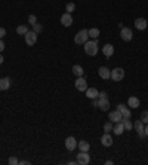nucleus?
Here are the masks:
<instances>
[{"instance_id":"33","label":"nucleus","mask_w":148,"mask_h":165,"mask_svg":"<svg viewBox=\"0 0 148 165\" xmlns=\"http://www.w3.org/2000/svg\"><path fill=\"white\" fill-rule=\"evenodd\" d=\"M5 36H6V30H5V28H2V27H0V39H3Z\"/></svg>"},{"instance_id":"26","label":"nucleus","mask_w":148,"mask_h":165,"mask_svg":"<svg viewBox=\"0 0 148 165\" xmlns=\"http://www.w3.org/2000/svg\"><path fill=\"white\" fill-rule=\"evenodd\" d=\"M28 31H30V30H28L27 25H18V28H16V33H18V34H22V36H25Z\"/></svg>"},{"instance_id":"16","label":"nucleus","mask_w":148,"mask_h":165,"mask_svg":"<svg viewBox=\"0 0 148 165\" xmlns=\"http://www.w3.org/2000/svg\"><path fill=\"white\" fill-rule=\"evenodd\" d=\"M98 73H99V76H101V79H110V77H111V71H110V69L104 67V66L98 69Z\"/></svg>"},{"instance_id":"21","label":"nucleus","mask_w":148,"mask_h":165,"mask_svg":"<svg viewBox=\"0 0 148 165\" xmlns=\"http://www.w3.org/2000/svg\"><path fill=\"white\" fill-rule=\"evenodd\" d=\"M121 124H123V126H124V130L126 131H130L132 128H133V124H132L130 117H123V119H121Z\"/></svg>"},{"instance_id":"20","label":"nucleus","mask_w":148,"mask_h":165,"mask_svg":"<svg viewBox=\"0 0 148 165\" xmlns=\"http://www.w3.org/2000/svg\"><path fill=\"white\" fill-rule=\"evenodd\" d=\"M77 147L80 149V152H89L90 144H89L86 140H81V141H79V143H77Z\"/></svg>"},{"instance_id":"37","label":"nucleus","mask_w":148,"mask_h":165,"mask_svg":"<svg viewBox=\"0 0 148 165\" xmlns=\"http://www.w3.org/2000/svg\"><path fill=\"white\" fill-rule=\"evenodd\" d=\"M144 132H145V137H148V124L145 125V128H144Z\"/></svg>"},{"instance_id":"19","label":"nucleus","mask_w":148,"mask_h":165,"mask_svg":"<svg viewBox=\"0 0 148 165\" xmlns=\"http://www.w3.org/2000/svg\"><path fill=\"white\" fill-rule=\"evenodd\" d=\"M11 86V79L9 77H3L0 79V91H6Z\"/></svg>"},{"instance_id":"17","label":"nucleus","mask_w":148,"mask_h":165,"mask_svg":"<svg viewBox=\"0 0 148 165\" xmlns=\"http://www.w3.org/2000/svg\"><path fill=\"white\" fill-rule=\"evenodd\" d=\"M102 52H104V55L107 57V58H110V57H113V54H114V46L113 45H105L104 48H102Z\"/></svg>"},{"instance_id":"32","label":"nucleus","mask_w":148,"mask_h":165,"mask_svg":"<svg viewBox=\"0 0 148 165\" xmlns=\"http://www.w3.org/2000/svg\"><path fill=\"white\" fill-rule=\"evenodd\" d=\"M7 162H9V164H11V165H16V164H20V162H18V159L15 158V156H11Z\"/></svg>"},{"instance_id":"27","label":"nucleus","mask_w":148,"mask_h":165,"mask_svg":"<svg viewBox=\"0 0 148 165\" xmlns=\"http://www.w3.org/2000/svg\"><path fill=\"white\" fill-rule=\"evenodd\" d=\"M33 31H36L37 34H40L41 31H43V25H41V24H39V22L33 24Z\"/></svg>"},{"instance_id":"31","label":"nucleus","mask_w":148,"mask_h":165,"mask_svg":"<svg viewBox=\"0 0 148 165\" xmlns=\"http://www.w3.org/2000/svg\"><path fill=\"white\" fill-rule=\"evenodd\" d=\"M36 22H37V18H36L34 15H30V16H28V24L33 25V24H36Z\"/></svg>"},{"instance_id":"36","label":"nucleus","mask_w":148,"mask_h":165,"mask_svg":"<svg viewBox=\"0 0 148 165\" xmlns=\"http://www.w3.org/2000/svg\"><path fill=\"white\" fill-rule=\"evenodd\" d=\"M92 106H94V107H98V100H96V98H94V101H92Z\"/></svg>"},{"instance_id":"5","label":"nucleus","mask_w":148,"mask_h":165,"mask_svg":"<svg viewBox=\"0 0 148 165\" xmlns=\"http://www.w3.org/2000/svg\"><path fill=\"white\" fill-rule=\"evenodd\" d=\"M74 85H76V89L80 91V92H85V91L88 89V83H86V79L83 76L77 77V80L74 82Z\"/></svg>"},{"instance_id":"7","label":"nucleus","mask_w":148,"mask_h":165,"mask_svg":"<svg viewBox=\"0 0 148 165\" xmlns=\"http://www.w3.org/2000/svg\"><path fill=\"white\" fill-rule=\"evenodd\" d=\"M36 42H37V33L36 31H28L25 34V43L28 46H34Z\"/></svg>"},{"instance_id":"11","label":"nucleus","mask_w":148,"mask_h":165,"mask_svg":"<svg viewBox=\"0 0 148 165\" xmlns=\"http://www.w3.org/2000/svg\"><path fill=\"white\" fill-rule=\"evenodd\" d=\"M98 107H99L102 112L110 110V100H108V98H98Z\"/></svg>"},{"instance_id":"14","label":"nucleus","mask_w":148,"mask_h":165,"mask_svg":"<svg viewBox=\"0 0 148 165\" xmlns=\"http://www.w3.org/2000/svg\"><path fill=\"white\" fill-rule=\"evenodd\" d=\"M148 25V22L145 18H138V20H135V28H138V30H145Z\"/></svg>"},{"instance_id":"1","label":"nucleus","mask_w":148,"mask_h":165,"mask_svg":"<svg viewBox=\"0 0 148 165\" xmlns=\"http://www.w3.org/2000/svg\"><path fill=\"white\" fill-rule=\"evenodd\" d=\"M85 52L90 57H95L98 54V42L96 40H92V42H86L85 43Z\"/></svg>"},{"instance_id":"10","label":"nucleus","mask_w":148,"mask_h":165,"mask_svg":"<svg viewBox=\"0 0 148 165\" xmlns=\"http://www.w3.org/2000/svg\"><path fill=\"white\" fill-rule=\"evenodd\" d=\"M108 119H110L111 122H121L123 116H121V113L119 112V110H113V112H110V116H108Z\"/></svg>"},{"instance_id":"9","label":"nucleus","mask_w":148,"mask_h":165,"mask_svg":"<svg viewBox=\"0 0 148 165\" xmlns=\"http://www.w3.org/2000/svg\"><path fill=\"white\" fill-rule=\"evenodd\" d=\"M61 24H62L64 27H70V25L73 24V16H71V14H68V12L62 14V16H61Z\"/></svg>"},{"instance_id":"15","label":"nucleus","mask_w":148,"mask_h":165,"mask_svg":"<svg viewBox=\"0 0 148 165\" xmlns=\"http://www.w3.org/2000/svg\"><path fill=\"white\" fill-rule=\"evenodd\" d=\"M139 104H141V101H139L138 97H129L128 107H130V109H136V107H139Z\"/></svg>"},{"instance_id":"23","label":"nucleus","mask_w":148,"mask_h":165,"mask_svg":"<svg viewBox=\"0 0 148 165\" xmlns=\"http://www.w3.org/2000/svg\"><path fill=\"white\" fill-rule=\"evenodd\" d=\"M73 73L77 77H80V76H83V73H85V70H83V67L81 66H79V64H76V66H73Z\"/></svg>"},{"instance_id":"8","label":"nucleus","mask_w":148,"mask_h":165,"mask_svg":"<svg viewBox=\"0 0 148 165\" xmlns=\"http://www.w3.org/2000/svg\"><path fill=\"white\" fill-rule=\"evenodd\" d=\"M77 143H79V141H77L74 137H67L65 138V149L70 152L74 150V149L77 147Z\"/></svg>"},{"instance_id":"38","label":"nucleus","mask_w":148,"mask_h":165,"mask_svg":"<svg viewBox=\"0 0 148 165\" xmlns=\"http://www.w3.org/2000/svg\"><path fill=\"white\" fill-rule=\"evenodd\" d=\"M20 164H21V165H25V164H27V165H28V164H30V162H28V161H21Z\"/></svg>"},{"instance_id":"28","label":"nucleus","mask_w":148,"mask_h":165,"mask_svg":"<svg viewBox=\"0 0 148 165\" xmlns=\"http://www.w3.org/2000/svg\"><path fill=\"white\" fill-rule=\"evenodd\" d=\"M141 121L144 122V124L147 125L148 124V110H144L141 113Z\"/></svg>"},{"instance_id":"35","label":"nucleus","mask_w":148,"mask_h":165,"mask_svg":"<svg viewBox=\"0 0 148 165\" xmlns=\"http://www.w3.org/2000/svg\"><path fill=\"white\" fill-rule=\"evenodd\" d=\"M5 51V43H3V40L0 39V52H3Z\"/></svg>"},{"instance_id":"34","label":"nucleus","mask_w":148,"mask_h":165,"mask_svg":"<svg viewBox=\"0 0 148 165\" xmlns=\"http://www.w3.org/2000/svg\"><path fill=\"white\" fill-rule=\"evenodd\" d=\"M98 98H107V92L101 91V92H99V95H98Z\"/></svg>"},{"instance_id":"29","label":"nucleus","mask_w":148,"mask_h":165,"mask_svg":"<svg viewBox=\"0 0 148 165\" xmlns=\"http://www.w3.org/2000/svg\"><path fill=\"white\" fill-rule=\"evenodd\" d=\"M65 9H67L68 14H71V12H74V9H76V5H74L73 2H70V3H67V6H65Z\"/></svg>"},{"instance_id":"39","label":"nucleus","mask_w":148,"mask_h":165,"mask_svg":"<svg viewBox=\"0 0 148 165\" xmlns=\"http://www.w3.org/2000/svg\"><path fill=\"white\" fill-rule=\"evenodd\" d=\"M3 60H5V58H3V55H2V52H0V64L3 62Z\"/></svg>"},{"instance_id":"2","label":"nucleus","mask_w":148,"mask_h":165,"mask_svg":"<svg viewBox=\"0 0 148 165\" xmlns=\"http://www.w3.org/2000/svg\"><path fill=\"white\" fill-rule=\"evenodd\" d=\"M89 39V33L88 30H80L77 34L74 36V43L76 45H85Z\"/></svg>"},{"instance_id":"12","label":"nucleus","mask_w":148,"mask_h":165,"mask_svg":"<svg viewBox=\"0 0 148 165\" xmlns=\"http://www.w3.org/2000/svg\"><path fill=\"white\" fill-rule=\"evenodd\" d=\"M117 110L121 113V116L123 117H130L132 116V110L128 109L124 104H119V106H117Z\"/></svg>"},{"instance_id":"22","label":"nucleus","mask_w":148,"mask_h":165,"mask_svg":"<svg viewBox=\"0 0 148 165\" xmlns=\"http://www.w3.org/2000/svg\"><path fill=\"white\" fill-rule=\"evenodd\" d=\"M113 131H114V134H117V135H121V134L124 132V126H123V124H121V122H115Z\"/></svg>"},{"instance_id":"3","label":"nucleus","mask_w":148,"mask_h":165,"mask_svg":"<svg viewBox=\"0 0 148 165\" xmlns=\"http://www.w3.org/2000/svg\"><path fill=\"white\" fill-rule=\"evenodd\" d=\"M76 162L79 165H88L90 162V156L88 155V152H80L77 156H76Z\"/></svg>"},{"instance_id":"25","label":"nucleus","mask_w":148,"mask_h":165,"mask_svg":"<svg viewBox=\"0 0 148 165\" xmlns=\"http://www.w3.org/2000/svg\"><path fill=\"white\" fill-rule=\"evenodd\" d=\"M89 33V37H92V39H98V36H99V30L98 28H90V30H88Z\"/></svg>"},{"instance_id":"30","label":"nucleus","mask_w":148,"mask_h":165,"mask_svg":"<svg viewBox=\"0 0 148 165\" xmlns=\"http://www.w3.org/2000/svg\"><path fill=\"white\" fill-rule=\"evenodd\" d=\"M113 128H114V126H113V122H111V121L104 125V131H105V132H110V131H113Z\"/></svg>"},{"instance_id":"24","label":"nucleus","mask_w":148,"mask_h":165,"mask_svg":"<svg viewBox=\"0 0 148 165\" xmlns=\"http://www.w3.org/2000/svg\"><path fill=\"white\" fill-rule=\"evenodd\" d=\"M133 126H135V130L138 131V134H139V132H144V128H145V125H144V122H142L141 119L136 121V122L133 124Z\"/></svg>"},{"instance_id":"4","label":"nucleus","mask_w":148,"mask_h":165,"mask_svg":"<svg viewBox=\"0 0 148 165\" xmlns=\"http://www.w3.org/2000/svg\"><path fill=\"white\" fill-rule=\"evenodd\" d=\"M120 37H121V40L130 42L132 39H133V33H132V30H130V28L123 27V28H120Z\"/></svg>"},{"instance_id":"13","label":"nucleus","mask_w":148,"mask_h":165,"mask_svg":"<svg viewBox=\"0 0 148 165\" xmlns=\"http://www.w3.org/2000/svg\"><path fill=\"white\" fill-rule=\"evenodd\" d=\"M101 143H102V146H105V147L113 146V137L110 135V132H105V134L102 135V137H101Z\"/></svg>"},{"instance_id":"18","label":"nucleus","mask_w":148,"mask_h":165,"mask_svg":"<svg viewBox=\"0 0 148 165\" xmlns=\"http://www.w3.org/2000/svg\"><path fill=\"white\" fill-rule=\"evenodd\" d=\"M85 92H86V97H88V98H90V100L98 98V95H99V92H98V89H96V88H88Z\"/></svg>"},{"instance_id":"6","label":"nucleus","mask_w":148,"mask_h":165,"mask_svg":"<svg viewBox=\"0 0 148 165\" xmlns=\"http://www.w3.org/2000/svg\"><path fill=\"white\" fill-rule=\"evenodd\" d=\"M123 77H124V70H123V69L117 67V69L111 70V79H113L114 82H120Z\"/></svg>"}]
</instances>
